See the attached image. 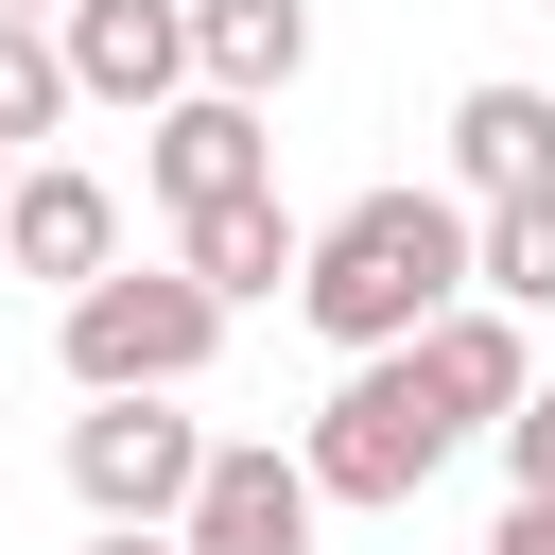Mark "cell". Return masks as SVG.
<instances>
[{
  "label": "cell",
  "mask_w": 555,
  "mask_h": 555,
  "mask_svg": "<svg viewBox=\"0 0 555 555\" xmlns=\"http://www.w3.org/2000/svg\"><path fill=\"white\" fill-rule=\"evenodd\" d=\"M468 295V208L451 191H347L312 243H295V312L364 364V347H416L434 312Z\"/></svg>",
  "instance_id": "6da1fadb"
},
{
  "label": "cell",
  "mask_w": 555,
  "mask_h": 555,
  "mask_svg": "<svg viewBox=\"0 0 555 555\" xmlns=\"http://www.w3.org/2000/svg\"><path fill=\"white\" fill-rule=\"evenodd\" d=\"M451 451H468V416L434 399V364H416V347H364V364L312 399V434H295L312 503H416Z\"/></svg>",
  "instance_id": "7a4b0ae2"
},
{
  "label": "cell",
  "mask_w": 555,
  "mask_h": 555,
  "mask_svg": "<svg viewBox=\"0 0 555 555\" xmlns=\"http://www.w3.org/2000/svg\"><path fill=\"white\" fill-rule=\"evenodd\" d=\"M52 347H69V382H87V399H191V382H208V347H225V295H208L191 260H156V278H139V260H104V278L52 312Z\"/></svg>",
  "instance_id": "3957f363"
},
{
  "label": "cell",
  "mask_w": 555,
  "mask_h": 555,
  "mask_svg": "<svg viewBox=\"0 0 555 555\" xmlns=\"http://www.w3.org/2000/svg\"><path fill=\"white\" fill-rule=\"evenodd\" d=\"M191 468H208V434H191L173 399H87V416H69V503H87V520H173Z\"/></svg>",
  "instance_id": "277c9868"
},
{
  "label": "cell",
  "mask_w": 555,
  "mask_h": 555,
  "mask_svg": "<svg viewBox=\"0 0 555 555\" xmlns=\"http://www.w3.org/2000/svg\"><path fill=\"white\" fill-rule=\"evenodd\" d=\"M52 69H69V104H173L191 87V0H52Z\"/></svg>",
  "instance_id": "5b68a950"
},
{
  "label": "cell",
  "mask_w": 555,
  "mask_h": 555,
  "mask_svg": "<svg viewBox=\"0 0 555 555\" xmlns=\"http://www.w3.org/2000/svg\"><path fill=\"white\" fill-rule=\"evenodd\" d=\"M312 520H330V503H312V468H295L278 434H243V451L208 434V468H191V503H173L191 555H312Z\"/></svg>",
  "instance_id": "8992f818"
},
{
  "label": "cell",
  "mask_w": 555,
  "mask_h": 555,
  "mask_svg": "<svg viewBox=\"0 0 555 555\" xmlns=\"http://www.w3.org/2000/svg\"><path fill=\"white\" fill-rule=\"evenodd\" d=\"M139 173H156V208H173V225H191V208H225V191H278L260 104H225V87H173V104L139 121Z\"/></svg>",
  "instance_id": "52a82bcc"
},
{
  "label": "cell",
  "mask_w": 555,
  "mask_h": 555,
  "mask_svg": "<svg viewBox=\"0 0 555 555\" xmlns=\"http://www.w3.org/2000/svg\"><path fill=\"white\" fill-rule=\"evenodd\" d=\"M0 260L52 278V295H87V278L121 260V191L69 173V156H17V191H0Z\"/></svg>",
  "instance_id": "ba28073f"
},
{
  "label": "cell",
  "mask_w": 555,
  "mask_h": 555,
  "mask_svg": "<svg viewBox=\"0 0 555 555\" xmlns=\"http://www.w3.org/2000/svg\"><path fill=\"white\" fill-rule=\"evenodd\" d=\"M555 191V87H468L451 104V208H520Z\"/></svg>",
  "instance_id": "9c48e42d"
},
{
  "label": "cell",
  "mask_w": 555,
  "mask_h": 555,
  "mask_svg": "<svg viewBox=\"0 0 555 555\" xmlns=\"http://www.w3.org/2000/svg\"><path fill=\"white\" fill-rule=\"evenodd\" d=\"M416 364H434V399H451L468 434H503V416H520V382H538V347H520V312H503V295H451V312L416 330Z\"/></svg>",
  "instance_id": "30bf717a"
},
{
  "label": "cell",
  "mask_w": 555,
  "mask_h": 555,
  "mask_svg": "<svg viewBox=\"0 0 555 555\" xmlns=\"http://www.w3.org/2000/svg\"><path fill=\"white\" fill-rule=\"evenodd\" d=\"M295 69H312V0H191V87L278 104Z\"/></svg>",
  "instance_id": "8fae6325"
},
{
  "label": "cell",
  "mask_w": 555,
  "mask_h": 555,
  "mask_svg": "<svg viewBox=\"0 0 555 555\" xmlns=\"http://www.w3.org/2000/svg\"><path fill=\"white\" fill-rule=\"evenodd\" d=\"M295 243H312V225H295L278 191H225V208H191V225H173V260H191L225 312H243V295H295Z\"/></svg>",
  "instance_id": "7c38bea8"
},
{
  "label": "cell",
  "mask_w": 555,
  "mask_h": 555,
  "mask_svg": "<svg viewBox=\"0 0 555 555\" xmlns=\"http://www.w3.org/2000/svg\"><path fill=\"white\" fill-rule=\"evenodd\" d=\"M468 295H503V312H555V191H520V208H468Z\"/></svg>",
  "instance_id": "4fadbf2b"
},
{
  "label": "cell",
  "mask_w": 555,
  "mask_h": 555,
  "mask_svg": "<svg viewBox=\"0 0 555 555\" xmlns=\"http://www.w3.org/2000/svg\"><path fill=\"white\" fill-rule=\"evenodd\" d=\"M69 121V69H52V17H0V156H35Z\"/></svg>",
  "instance_id": "5bb4252c"
},
{
  "label": "cell",
  "mask_w": 555,
  "mask_h": 555,
  "mask_svg": "<svg viewBox=\"0 0 555 555\" xmlns=\"http://www.w3.org/2000/svg\"><path fill=\"white\" fill-rule=\"evenodd\" d=\"M503 486L555 503V382H520V416H503Z\"/></svg>",
  "instance_id": "9a60e30c"
},
{
  "label": "cell",
  "mask_w": 555,
  "mask_h": 555,
  "mask_svg": "<svg viewBox=\"0 0 555 555\" xmlns=\"http://www.w3.org/2000/svg\"><path fill=\"white\" fill-rule=\"evenodd\" d=\"M87 555H191V538H173V520H104Z\"/></svg>",
  "instance_id": "2e32d148"
},
{
  "label": "cell",
  "mask_w": 555,
  "mask_h": 555,
  "mask_svg": "<svg viewBox=\"0 0 555 555\" xmlns=\"http://www.w3.org/2000/svg\"><path fill=\"white\" fill-rule=\"evenodd\" d=\"M486 555H555V503H503V538Z\"/></svg>",
  "instance_id": "e0dca14e"
},
{
  "label": "cell",
  "mask_w": 555,
  "mask_h": 555,
  "mask_svg": "<svg viewBox=\"0 0 555 555\" xmlns=\"http://www.w3.org/2000/svg\"><path fill=\"white\" fill-rule=\"evenodd\" d=\"M0 17H52V0H0Z\"/></svg>",
  "instance_id": "ac0fdd59"
},
{
  "label": "cell",
  "mask_w": 555,
  "mask_h": 555,
  "mask_svg": "<svg viewBox=\"0 0 555 555\" xmlns=\"http://www.w3.org/2000/svg\"><path fill=\"white\" fill-rule=\"evenodd\" d=\"M0 191H17V156H0Z\"/></svg>",
  "instance_id": "d6986e66"
}]
</instances>
